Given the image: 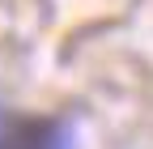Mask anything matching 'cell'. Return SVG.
Here are the masks:
<instances>
[{"instance_id":"1","label":"cell","mask_w":153,"mask_h":149,"mask_svg":"<svg viewBox=\"0 0 153 149\" xmlns=\"http://www.w3.org/2000/svg\"><path fill=\"white\" fill-rule=\"evenodd\" d=\"M0 149H76L72 124L60 115L0 111Z\"/></svg>"}]
</instances>
